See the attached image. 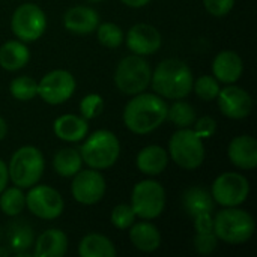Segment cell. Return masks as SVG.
<instances>
[{"mask_svg": "<svg viewBox=\"0 0 257 257\" xmlns=\"http://www.w3.org/2000/svg\"><path fill=\"white\" fill-rule=\"evenodd\" d=\"M169 105L157 93H137L123 110L125 126L134 134H149L167 119Z\"/></svg>", "mask_w": 257, "mask_h": 257, "instance_id": "6da1fadb", "label": "cell"}, {"mask_svg": "<svg viewBox=\"0 0 257 257\" xmlns=\"http://www.w3.org/2000/svg\"><path fill=\"white\" fill-rule=\"evenodd\" d=\"M193 83L194 78L190 66L179 59L160 62L151 78L155 93L166 99H184L193 90Z\"/></svg>", "mask_w": 257, "mask_h": 257, "instance_id": "7a4b0ae2", "label": "cell"}, {"mask_svg": "<svg viewBox=\"0 0 257 257\" xmlns=\"http://www.w3.org/2000/svg\"><path fill=\"white\" fill-rule=\"evenodd\" d=\"M256 229L253 217L238 206L221 209L214 218V233L223 242L239 245L247 242Z\"/></svg>", "mask_w": 257, "mask_h": 257, "instance_id": "3957f363", "label": "cell"}, {"mask_svg": "<svg viewBox=\"0 0 257 257\" xmlns=\"http://www.w3.org/2000/svg\"><path fill=\"white\" fill-rule=\"evenodd\" d=\"M83 163L90 169L104 170L111 167L120 155V143L117 137L107 130H99L90 134L80 148Z\"/></svg>", "mask_w": 257, "mask_h": 257, "instance_id": "277c9868", "label": "cell"}, {"mask_svg": "<svg viewBox=\"0 0 257 257\" xmlns=\"http://www.w3.org/2000/svg\"><path fill=\"white\" fill-rule=\"evenodd\" d=\"M45 161L41 151L35 146H23L17 149L9 161L8 175L18 188H30L36 185L44 173Z\"/></svg>", "mask_w": 257, "mask_h": 257, "instance_id": "5b68a950", "label": "cell"}, {"mask_svg": "<svg viewBox=\"0 0 257 257\" xmlns=\"http://www.w3.org/2000/svg\"><path fill=\"white\" fill-rule=\"evenodd\" d=\"M152 78V69L149 63L139 54L123 57L114 74V83L117 89L125 95H137L145 92Z\"/></svg>", "mask_w": 257, "mask_h": 257, "instance_id": "8992f818", "label": "cell"}, {"mask_svg": "<svg viewBox=\"0 0 257 257\" xmlns=\"http://www.w3.org/2000/svg\"><path fill=\"white\" fill-rule=\"evenodd\" d=\"M169 154L179 167L194 170L205 161L203 139H200L191 128H181L170 137Z\"/></svg>", "mask_w": 257, "mask_h": 257, "instance_id": "52a82bcc", "label": "cell"}, {"mask_svg": "<svg viewBox=\"0 0 257 257\" xmlns=\"http://www.w3.org/2000/svg\"><path fill=\"white\" fill-rule=\"evenodd\" d=\"M166 206V191L157 181L146 179L134 185L131 194V208L136 217L154 220L161 215Z\"/></svg>", "mask_w": 257, "mask_h": 257, "instance_id": "ba28073f", "label": "cell"}, {"mask_svg": "<svg viewBox=\"0 0 257 257\" xmlns=\"http://www.w3.org/2000/svg\"><path fill=\"white\" fill-rule=\"evenodd\" d=\"M11 29L20 41L33 42L39 39L47 29L45 12L35 3H23L12 14Z\"/></svg>", "mask_w": 257, "mask_h": 257, "instance_id": "9c48e42d", "label": "cell"}, {"mask_svg": "<svg viewBox=\"0 0 257 257\" xmlns=\"http://www.w3.org/2000/svg\"><path fill=\"white\" fill-rule=\"evenodd\" d=\"M248 193H250L248 179L244 175L235 172L221 173L214 181L211 190V196L214 202L224 208L242 205L247 200Z\"/></svg>", "mask_w": 257, "mask_h": 257, "instance_id": "30bf717a", "label": "cell"}, {"mask_svg": "<svg viewBox=\"0 0 257 257\" xmlns=\"http://www.w3.org/2000/svg\"><path fill=\"white\" fill-rule=\"evenodd\" d=\"M29 211L42 220H54L62 215L65 203L59 191L48 185H33L26 196Z\"/></svg>", "mask_w": 257, "mask_h": 257, "instance_id": "8fae6325", "label": "cell"}, {"mask_svg": "<svg viewBox=\"0 0 257 257\" xmlns=\"http://www.w3.org/2000/svg\"><path fill=\"white\" fill-rule=\"evenodd\" d=\"M75 90V78L65 69H54L45 74L38 83V95L51 105L68 101Z\"/></svg>", "mask_w": 257, "mask_h": 257, "instance_id": "7c38bea8", "label": "cell"}, {"mask_svg": "<svg viewBox=\"0 0 257 257\" xmlns=\"http://www.w3.org/2000/svg\"><path fill=\"white\" fill-rule=\"evenodd\" d=\"M71 191L72 197L81 205H95L98 203L105 193V179L104 176L95 170H80L74 176Z\"/></svg>", "mask_w": 257, "mask_h": 257, "instance_id": "4fadbf2b", "label": "cell"}, {"mask_svg": "<svg viewBox=\"0 0 257 257\" xmlns=\"http://www.w3.org/2000/svg\"><path fill=\"white\" fill-rule=\"evenodd\" d=\"M217 99L221 113L230 119H245L253 111V99L242 87L227 86L220 89Z\"/></svg>", "mask_w": 257, "mask_h": 257, "instance_id": "5bb4252c", "label": "cell"}, {"mask_svg": "<svg viewBox=\"0 0 257 257\" xmlns=\"http://www.w3.org/2000/svg\"><path fill=\"white\" fill-rule=\"evenodd\" d=\"M161 33L151 24L140 23L133 26L126 33V47L139 56H149L160 50Z\"/></svg>", "mask_w": 257, "mask_h": 257, "instance_id": "9a60e30c", "label": "cell"}, {"mask_svg": "<svg viewBox=\"0 0 257 257\" xmlns=\"http://www.w3.org/2000/svg\"><path fill=\"white\" fill-rule=\"evenodd\" d=\"M229 160L233 166L253 170L257 166V142L251 136H238L229 143Z\"/></svg>", "mask_w": 257, "mask_h": 257, "instance_id": "2e32d148", "label": "cell"}, {"mask_svg": "<svg viewBox=\"0 0 257 257\" xmlns=\"http://www.w3.org/2000/svg\"><path fill=\"white\" fill-rule=\"evenodd\" d=\"M244 71V63L242 59L236 51L232 50H223L218 53L212 62V72L214 77L226 84L236 83Z\"/></svg>", "mask_w": 257, "mask_h": 257, "instance_id": "e0dca14e", "label": "cell"}, {"mask_svg": "<svg viewBox=\"0 0 257 257\" xmlns=\"http://www.w3.org/2000/svg\"><path fill=\"white\" fill-rule=\"evenodd\" d=\"M65 29L75 35H87L96 30L99 24V15L89 6H74L63 15Z\"/></svg>", "mask_w": 257, "mask_h": 257, "instance_id": "ac0fdd59", "label": "cell"}, {"mask_svg": "<svg viewBox=\"0 0 257 257\" xmlns=\"http://www.w3.org/2000/svg\"><path fill=\"white\" fill-rule=\"evenodd\" d=\"M182 205H184L185 212L193 220L199 218V217L211 215L215 208V202H214L211 193L199 185L191 187L184 193Z\"/></svg>", "mask_w": 257, "mask_h": 257, "instance_id": "d6986e66", "label": "cell"}, {"mask_svg": "<svg viewBox=\"0 0 257 257\" xmlns=\"http://www.w3.org/2000/svg\"><path fill=\"white\" fill-rule=\"evenodd\" d=\"M53 130H54L56 137H59L60 140L77 143V142H81L87 136L89 125L84 117H80L75 114H63L54 120Z\"/></svg>", "mask_w": 257, "mask_h": 257, "instance_id": "ffe728a7", "label": "cell"}, {"mask_svg": "<svg viewBox=\"0 0 257 257\" xmlns=\"http://www.w3.org/2000/svg\"><path fill=\"white\" fill-rule=\"evenodd\" d=\"M36 257H62L68 250V238L59 229H48L33 244Z\"/></svg>", "mask_w": 257, "mask_h": 257, "instance_id": "44dd1931", "label": "cell"}, {"mask_svg": "<svg viewBox=\"0 0 257 257\" xmlns=\"http://www.w3.org/2000/svg\"><path fill=\"white\" fill-rule=\"evenodd\" d=\"M169 163V154L166 149L157 145H151L143 148L136 160L137 169L148 176H158L164 172Z\"/></svg>", "mask_w": 257, "mask_h": 257, "instance_id": "7402d4cb", "label": "cell"}, {"mask_svg": "<svg viewBox=\"0 0 257 257\" xmlns=\"http://www.w3.org/2000/svg\"><path fill=\"white\" fill-rule=\"evenodd\" d=\"M130 241L137 250L143 253H152L161 245V233L149 221L134 223L130 230Z\"/></svg>", "mask_w": 257, "mask_h": 257, "instance_id": "603a6c76", "label": "cell"}, {"mask_svg": "<svg viewBox=\"0 0 257 257\" xmlns=\"http://www.w3.org/2000/svg\"><path fill=\"white\" fill-rule=\"evenodd\" d=\"M30 60V51L23 41H8L0 47V66L6 71H18Z\"/></svg>", "mask_w": 257, "mask_h": 257, "instance_id": "cb8c5ba5", "label": "cell"}, {"mask_svg": "<svg viewBox=\"0 0 257 257\" xmlns=\"http://www.w3.org/2000/svg\"><path fill=\"white\" fill-rule=\"evenodd\" d=\"M6 239H8V245L9 248L17 253V254H23L24 251H27L33 242H35V235H33V229L24 221H14L8 226V232H6Z\"/></svg>", "mask_w": 257, "mask_h": 257, "instance_id": "d4e9b609", "label": "cell"}, {"mask_svg": "<svg viewBox=\"0 0 257 257\" xmlns=\"http://www.w3.org/2000/svg\"><path fill=\"white\" fill-rule=\"evenodd\" d=\"M78 253L81 257H114L116 248L107 236L89 233L81 239Z\"/></svg>", "mask_w": 257, "mask_h": 257, "instance_id": "484cf974", "label": "cell"}, {"mask_svg": "<svg viewBox=\"0 0 257 257\" xmlns=\"http://www.w3.org/2000/svg\"><path fill=\"white\" fill-rule=\"evenodd\" d=\"M81 155L80 151L75 148H63L59 149L53 158V167L56 173L62 178H71L77 172L81 170Z\"/></svg>", "mask_w": 257, "mask_h": 257, "instance_id": "4316f807", "label": "cell"}, {"mask_svg": "<svg viewBox=\"0 0 257 257\" xmlns=\"http://www.w3.org/2000/svg\"><path fill=\"white\" fill-rule=\"evenodd\" d=\"M167 119L178 128H190L196 122V110L190 102L175 99V102L167 108Z\"/></svg>", "mask_w": 257, "mask_h": 257, "instance_id": "83f0119b", "label": "cell"}, {"mask_svg": "<svg viewBox=\"0 0 257 257\" xmlns=\"http://www.w3.org/2000/svg\"><path fill=\"white\" fill-rule=\"evenodd\" d=\"M26 208V194L18 187L5 188L0 193V209L8 217H17Z\"/></svg>", "mask_w": 257, "mask_h": 257, "instance_id": "f1b7e54d", "label": "cell"}, {"mask_svg": "<svg viewBox=\"0 0 257 257\" xmlns=\"http://www.w3.org/2000/svg\"><path fill=\"white\" fill-rule=\"evenodd\" d=\"M9 90L15 99L30 101L38 95V83L29 75H21V77H17L11 81Z\"/></svg>", "mask_w": 257, "mask_h": 257, "instance_id": "f546056e", "label": "cell"}, {"mask_svg": "<svg viewBox=\"0 0 257 257\" xmlns=\"http://www.w3.org/2000/svg\"><path fill=\"white\" fill-rule=\"evenodd\" d=\"M98 41L107 48H117L123 42V30L113 23H102L96 27Z\"/></svg>", "mask_w": 257, "mask_h": 257, "instance_id": "4dcf8cb0", "label": "cell"}, {"mask_svg": "<svg viewBox=\"0 0 257 257\" xmlns=\"http://www.w3.org/2000/svg\"><path fill=\"white\" fill-rule=\"evenodd\" d=\"M220 89V81L212 75H202L193 83V90L202 101L217 99Z\"/></svg>", "mask_w": 257, "mask_h": 257, "instance_id": "1f68e13d", "label": "cell"}, {"mask_svg": "<svg viewBox=\"0 0 257 257\" xmlns=\"http://www.w3.org/2000/svg\"><path fill=\"white\" fill-rule=\"evenodd\" d=\"M102 108H104V99L98 93H89L80 102V113L81 117H84L86 120L98 117L102 113Z\"/></svg>", "mask_w": 257, "mask_h": 257, "instance_id": "d6a6232c", "label": "cell"}, {"mask_svg": "<svg viewBox=\"0 0 257 257\" xmlns=\"http://www.w3.org/2000/svg\"><path fill=\"white\" fill-rule=\"evenodd\" d=\"M136 221V212L131 208V205H117L111 212V224L120 230H125L131 227Z\"/></svg>", "mask_w": 257, "mask_h": 257, "instance_id": "836d02e7", "label": "cell"}, {"mask_svg": "<svg viewBox=\"0 0 257 257\" xmlns=\"http://www.w3.org/2000/svg\"><path fill=\"white\" fill-rule=\"evenodd\" d=\"M218 245V238L214 232L196 233L194 236V247L196 251L200 254H211Z\"/></svg>", "mask_w": 257, "mask_h": 257, "instance_id": "e575fe53", "label": "cell"}, {"mask_svg": "<svg viewBox=\"0 0 257 257\" xmlns=\"http://www.w3.org/2000/svg\"><path fill=\"white\" fill-rule=\"evenodd\" d=\"M205 9L214 17L227 15L235 5V0H203Z\"/></svg>", "mask_w": 257, "mask_h": 257, "instance_id": "d590c367", "label": "cell"}, {"mask_svg": "<svg viewBox=\"0 0 257 257\" xmlns=\"http://www.w3.org/2000/svg\"><path fill=\"white\" fill-rule=\"evenodd\" d=\"M194 125V131L200 139H211L215 131H217V122L209 117V116H203L200 119H196Z\"/></svg>", "mask_w": 257, "mask_h": 257, "instance_id": "8d00e7d4", "label": "cell"}, {"mask_svg": "<svg viewBox=\"0 0 257 257\" xmlns=\"http://www.w3.org/2000/svg\"><path fill=\"white\" fill-rule=\"evenodd\" d=\"M9 181V175H8V166L5 164L3 160H0V193L6 188Z\"/></svg>", "mask_w": 257, "mask_h": 257, "instance_id": "74e56055", "label": "cell"}, {"mask_svg": "<svg viewBox=\"0 0 257 257\" xmlns=\"http://www.w3.org/2000/svg\"><path fill=\"white\" fill-rule=\"evenodd\" d=\"M126 6L130 8H143L146 6L151 0H122Z\"/></svg>", "mask_w": 257, "mask_h": 257, "instance_id": "f35d334b", "label": "cell"}, {"mask_svg": "<svg viewBox=\"0 0 257 257\" xmlns=\"http://www.w3.org/2000/svg\"><path fill=\"white\" fill-rule=\"evenodd\" d=\"M8 134V123L6 120L0 116V140H3Z\"/></svg>", "mask_w": 257, "mask_h": 257, "instance_id": "ab89813d", "label": "cell"}, {"mask_svg": "<svg viewBox=\"0 0 257 257\" xmlns=\"http://www.w3.org/2000/svg\"><path fill=\"white\" fill-rule=\"evenodd\" d=\"M9 254V250L6 248H0V256H8Z\"/></svg>", "mask_w": 257, "mask_h": 257, "instance_id": "60d3db41", "label": "cell"}, {"mask_svg": "<svg viewBox=\"0 0 257 257\" xmlns=\"http://www.w3.org/2000/svg\"><path fill=\"white\" fill-rule=\"evenodd\" d=\"M87 2H90V3H96V2H101V0H87Z\"/></svg>", "mask_w": 257, "mask_h": 257, "instance_id": "b9f144b4", "label": "cell"}, {"mask_svg": "<svg viewBox=\"0 0 257 257\" xmlns=\"http://www.w3.org/2000/svg\"><path fill=\"white\" fill-rule=\"evenodd\" d=\"M0 241H2V230H0Z\"/></svg>", "mask_w": 257, "mask_h": 257, "instance_id": "7bdbcfd3", "label": "cell"}]
</instances>
